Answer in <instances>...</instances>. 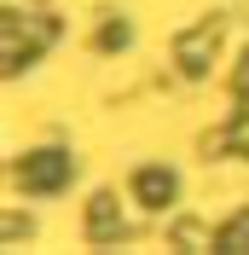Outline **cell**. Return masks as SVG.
Masks as SVG:
<instances>
[{
	"label": "cell",
	"instance_id": "cell-4",
	"mask_svg": "<svg viewBox=\"0 0 249 255\" xmlns=\"http://www.w3.org/2000/svg\"><path fill=\"white\" fill-rule=\"evenodd\" d=\"M215 47H220V23H203V29H191L186 41H180V70H186V76H203Z\"/></svg>",
	"mask_w": 249,
	"mask_h": 255
},
{
	"label": "cell",
	"instance_id": "cell-5",
	"mask_svg": "<svg viewBox=\"0 0 249 255\" xmlns=\"http://www.w3.org/2000/svg\"><path fill=\"white\" fill-rule=\"evenodd\" d=\"M215 250H232V255H244V250H249V209H238L232 221L215 232Z\"/></svg>",
	"mask_w": 249,
	"mask_h": 255
},
{
	"label": "cell",
	"instance_id": "cell-3",
	"mask_svg": "<svg viewBox=\"0 0 249 255\" xmlns=\"http://www.w3.org/2000/svg\"><path fill=\"white\" fill-rule=\"evenodd\" d=\"M87 238H93V244H122L127 238V221H122L116 191H99L93 203H87Z\"/></svg>",
	"mask_w": 249,
	"mask_h": 255
},
{
	"label": "cell",
	"instance_id": "cell-2",
	"mask_svg": "<svg viewBox=\"0 0 249 255\" xmlns=\"http://www.w3.org/2000/svg\"><path fill=\"white\" fill-rule=\"evenodd\" d=\"M174 197H180V174H174L168 162H145L139 174H133V203H139L145 215H162Z\"/></svg>",
	"mask_w": 249,
	"mask_h": 255
},
{
	"label": "cell",
	"instance_id": "cell-1",
	"mask_svg": "<svg viewBox=\"0 0 249 255\" xmlns=\"http://www.w3.org/2000/svg\"><path fill=\"white\" fill-rule=\"evenodd\" d=\"M76 174V157L70 151H35V157L17 162V186L35 191V197H47V191H64Z\"/></svg>",
	"mask_w": 249,
	"mask_h": 255
},
{
	"label": "cell",
	"instance_id": "cell-6",
	"mask_svg": "<svg viewBox=\"0 0 249 255\" xmlns=\"http://www.w3.org/2000/svg\"><path fill=\"white\" fill-rule=\"evenodd\" d=\"M127 35H133V29H127V23H116V17H110L105 29H99V52H116V47H127Z\"/></svg>",
	"mask_w": 249,
	"mask_h": 255
},
{
	"label": "cell",
	"instance_id": "cell-7",
	"mask_svg": "<svg viewBox=\"0 0 249 255\" xmlns=\"http://www.w3.org/2000/svg\"><path fill=\"white\" fill-rule=\"evenodd\" d=\"M174 238H180V244H191V250H197V244H209V250H215V232H203L197 221H180V226H174Z\"/></svg>",
	"mask_w": 249,
	"mask_h": 255
}]
</instances>
